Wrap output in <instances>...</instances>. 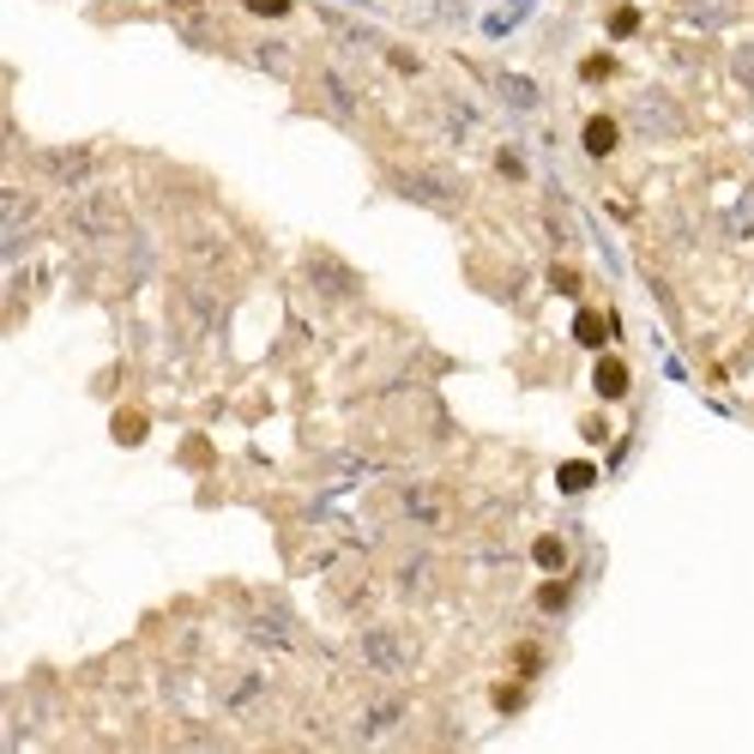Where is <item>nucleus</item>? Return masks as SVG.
Returning <instances> with one entry per match:
<instances>
[{
    "label": "nucleus",
    "mask_w": 754,
    "mask_h": 754,
    "mask_svg": "<svg viewBox=\"0 0 754 754\" xmlns=\"http://www.w3.org/2000/svg\"><path fill=\"white\" fill-rule=\"evenodd\" d=\"M387 187L399 199H411V206L435 212V218H459L465 212V182L453 170H441V163H411V170H392Z\"/></svg>",
    "instance_id": "obj_1"
},
{
    "label": "nucleus",
    "mask_w": 754,
    "mask_h": 754,
    "mask_svg": "<svg viewBox=\"0 0 754 754\" xmlns=\"http://www.w3.org/2000/svg\"><path fill=\"white\" fill-rule=\"evenodd\" d=\"M628 127L646 139V146H670V139L688 134V115H682V103L670 98L664 85H640L628 98Z\"/></svg>",
    "instance_id": "obj_2"
},
{
    "label": "nucleus",
    "mask_w": 754,
    "mask_h": 754,
    "mask_svg": "<svg viewBox=\"0 0 754 754\" xmlns=\"http://www.w3.org/2000/svg\"><path fill=\"white\" fill-rule=\"evenodd\" d=\"M356 658H363V670H368V676H380V682H399L404 670L416 664L411 640H404L399 628H380V621L356 633Z\"/></svg>",
    "instance_id": "obj_3"
},
{
    "label": "nucleus",
    "mask_w": 754,
    "mask_h": 754,
    "mask_svg": "<svg viewBox=\"0 0 754 754\" xmlns=\"http://www.w3.org/2000/svg\"><path fill=\"white\" fill-rule=\"evenodd\" d=\"M242 633L260 652H296V640H302V628H296V616L284 604H254L242 616Z\"/></svg>",
    "instance_id": "obj_4"
},
{
    "label": "nucleus",
    "mask_w": 754,
    "mask_h": 754,
    "mask_svg": "<svg viewBox=\"0 0 754 754\" xmlns=\"http://www.w3.org/2000/svg\"><path fill=\"white\" fill-rule=\"evenodd\" d=\"M0 218H7V236H0V254L19 260L31 248V236H37V199L25 194V187H7L0 194Z\"/></svg>",
    "instance_id": "obj_5"
},
{
    "label": "nucleus",
    "mask_w": 754,
    "mask_h": 754,
    "mask_svg": "<svg viewBox=\"0 0 754 754\" xmlns=\"http://www.w3.org/2000/svg\"><path fill=\"white\" fill-rule=\"evenodd\" d=\"M37 170H43V182H55V187H85L91 175H98V151L91 146H49L37 158Z\"/></svg>",
    "instance_id": "obj_6"
},
{
    "label": "nucleus",
    "mask_w": 754,
    "mask_h": 754,
    "mask_svg": "<svg viewBox=\"0 0 754 754\" xmlns=\"http://www.w3.org/2000/svg\"><path fill=\"white\" fill-rule=\"evenodd\" d=\"M399 519L416 525V532H435V525L447 519V489H435V483H404V489H399Z\"/></svg>",
    "instance_id": "obj_7"
},
{
    "label": "nucleus",
    "mask_w": 754,
    "mask_h": 754,
    "mask_svg": "<svg viewBox=\"0 0 754 754\" xmlns=\"http://www.w3.org/2000/svg\"><path fill=\"white\" fill-rule=\"evenodd\" d=\"M308 284H315L327 302H356V296H363V278L332 254H308Z\"/></svg>",
    "instance_id": "obj_8"
},
{
    "label": "nucleus",
    "mask_w": 754,
    "mask_h": 754,
    "mask_svg": "<svg viewBox=\"0 0 754 754\" xmlns=\"http://www.w3.org/2000/svg\"><path fill=\"white\" fill-rule=\"evenodd\" d=\"M489 91H495L513 115H537L544 110V91H537V79H525V73H489Z\"/></svg>",
    "instance_id": "obj_9"
},
{
    "label": "nucleus",
    "mask_w": 754,
    "mask_h": 754,
    "mask_svg": "<svg viewBox=\"0 0 754 754\" xmlns=\"http://www.w3.org/2000/svg\"><path fill=\"white\" fill-rule=\"evenodd\" d=\"M73 236H85V242H103V236L122 230V212H115V199H85V206H73Z\"/></svg>",
    "instance_id": "obj_10"
},
{
    "label": "nucleus",
    "mask_w": 754,
    "mask_h": 754,
    "mask_svg": "<svg viewBox=\"0 0 754 754\" xmlns=\"http://www.w3.org/2000/svg\"><path fill=\"white\" fill-rule=\"evenodd\" d=\"M392 580H399V592L411 597V604H423V597L435 592V556H429V549H411V556L399 561V573H392Z\"/></svg>",
    "instance_id": "obj_11"
},
{
    "label": "nucleus",
    "mask_w": 754,
    "mask_h": 754,
    "mask_svg": "<svg viewBox=\"0 0 754 754\" xmlns=\"http://www.w3.org/2000/svg\"><path fill=\"white\" fill-rule=\"evenodd\" d=\"M736 19V0H682V25L694 31H724Z\"/></svg>",
    "instance_id": "obj_12"
},
{
    "label": "nucleus",
    "mask_w": 754,
    "mask_h": 754,
    "mask_svg": "<svg viewBox=\"0 0 754 754\" xmlns=\"http://www.w3.org/2000/svg\"><path fill=\"white\" fill-rule=\"evenodd\" d=\"M580 146H585V158H597V163H604L609 151L621 146V122H616V115H592V122L580 127Z\"/></svg>",
    "instance_id": "obj_13"
},
{
    "label": "nucleus",
    "mask_w": 754,
    "mask_h": 754,
    "mask_svg": "<svg viewBox=\"0 0 754 754\" xmlns=\"http://www.w3.org/2000/svg\"><path fill=\"white\" fill-rule=\"evenodd\" d=\"M320 91H327V110L351 127L356 122V85H351V79H344L339 67H327V73H320Z\"/></svg>",
    "instance_id": "obj_14"
},
{
    "label": "nucleus",
    "mask_w": 754,
    "mask_h": 754,
    "mask_svg": "<svg viewBox=\"0 0 754 754\" xmlns=\"http://www.w3.org/2000/svg\"><path fill=\"white\" fill-rule=\"evenodd\" d=\"M254 67H260V73H272V79H290L296 73V49H290V43H278V37H266V43H254Z\"/></svg>",
    "instance_id": "obj_15"
},
{
    "label": "nucleus",
    "mask_w": 754,
    "mask_h": 754,
    "mask_svg": "<svg viewBox=\"0 0 754 754\" xmlns=\"http://www.w3.org/2000/svg\"><path fill=\"white\" fill-rule=\"evenodd\" d=\"M260 694H266V682H260V676H236L230 694H224V712H254Z\"/></svg>",
    "instance_id": "obj_16"
},
{
    "label": "nucleus",
    "mask_w": 754,
    "mask_h": 754,
    "mask_svg": "<svg viewBox=\"0 0 754 754\" xmlns=\"http://www.w3.org/2000/svg\"><path fill=\"white\" fill-rule=\"evenodd\" d=\"M399 718H404V700H375L363 712V736H380V730H392Z\"/></svg>",
    "instance_id": "obj_17"
},
{
    "label": "nucleus",
    "mask_w": 754,
    "mask_h": 754,
    "mask_svg": "<svg viewBox=\"0 0 754 754\" xmlns=\"http://www.w3.org/2000/svg\"><path fill=\"white\" fill-rule=\"evenodd\" d=\"M592 380H597V399H621V392H628V368H621L616 356H604Z\"/></svg>",
    "instance_id": "obj_18"
},
{
    "label": "nucleus",
    "mask_w": 754,
    "mask_h": 754,
    "mask_svg": "<svg viewBox=\"0 0 754 754\" xmlns=\"http://www.w3.org/2000/svg\"><path fill=\"white\" fill-rule=\"evenodd\" d=\"M556 483H561V495H585V489L597 483V465L573 459V465H561V471H556Z\"/></svg>",
    "instance_id": "obj_19"
},
{
    "label": "nucleus",
    "mask_w": 754,
    "mask_h": 754,
    "mask_svg": "<svg viewBox=\"0 0 754 754\" xmlns=\"http://www.w3.org/2000/svg\"><path fill=\"white\" fill-rule=\"evenodd\" d=\"M532 561H537L544 573H561V568H568V544H561V537H537V544H532Z\"/></svg>",
    "instance_id": "obj_20"
},
{
    "label": "nucleus",
    "mask_w": 754,
    "mask_h": 754,
    "mask_svg": "<svg viewBox=\"0 0 754 754\" xmlns=\"http://www.w3.org/2000/svg\"><path fill=\"white\" fill-rule=\"evenodd\" d=\"M573 339H580L585 351H597V344L609 339V320H604V315H585V308H580V315H573Z\"/></svg>",
    "instance_id": "obj_21"
},
{
    "label": "nucleus",
    "mask_w": 754,
    "mask_h": 754,
    "mask_svg": "<svg viewBox=\"0 0 754 754\" xmlns=\"http://www.w3.org/2000/svg\"><path fill=\"white\" fill-rule=\"evenodd\" d=\"M724 230H730V236H754V187H749V194L736 199V206H730Z\"/></svg>",
    "instance_id": "obj_22"
},
{
    "label": "nucleus",
    "mask_w": 754,
    "mask_h": 754,
    "mask_svg": "<svg viewBox=\"0 0 754 754\" xmlns=\"http://www.w3.org/2000/svg\"><path fill=\"white\" fill-rule=\"evenodd\" d=\"M730 73H736V85L754 98V43H742V49L730 55Z\"/></svg>",
    "instance_id": "obj_23"
},
{
    "label": "nucleus",
    "mask_w": 754,
    "mask_h": 754,
    "mask_svg": "<svg viewBox=\"0 0 754 754\" xmlns=\"http://www.w3.org/2000/svg\"><path fill=\"white\" fill-rule=\"evenodd\" d=\"M519 19H525V0H519V7H507V13H489V19H483V37H507Z\"/></svg>",
    "instance_id": "obj_24"
},
{
    "label": "nucleus",
    "mask_w": 754,
    "mask_h": 754,
    "mask_svg": "<svg viewBox=\"0 0 754 754\" xmlns=\"http://www.w3.org/2000/svg\"><path fill=\"white\" fill-rule=\"evenodd\" d=\"M609 73H616V61H609V55H585V61H580V79H585V85H604Z\"/></svg>",
    "instance_id": "obj_25"
},
{
    "label": "nucleus",
    "mask_w": 754,
    "mask_h": 754,
    "mask_svg": "<svg viewBox=\"0 0 754 754\" xmlns=\"http://www.w3.org/2000/svg\"><path fill=\"white\" fill-rule=\"evenodd\" d=\"M290 7L296 0H242V13H254V19H290Z\"/></svg>",
    "instance_id": "obj_26"
},
{
    "label": "nucleus",
    "mask_w": 754,
    "mask_h": 754,
    "mask_svg": "<svg viewBox=\"0 0 754 754\" xmlns=\"http://www.w3.org/2000/svg\"><path fill=\"white\" fill-rule=\"evenodd\" d=\"M633 31H640V13H633V7H616V13H609V37H633Z\"/></svg>",
    "instance_id": "obj_27"
},
{
    "label": "nucleus",
    "mask_w": 754,
    "mask_h": 754,
    "mask_svg": "<svg viewBox=\"0 0 754 754\" xmlns=\"http://www.w3.org/2000/svg\"><path fill=\"white\" fill-rule=\"evenodd\" d=\"M537 609H549V616H561V609H568V585H544V592H537Z\"/></svg>",
    "instance_id": "obj_28"
},
{
    "label": "nucleus",
    "mask_w": 754,
    "mask_h": 754,
    "mask_svg": "<svg viewBox=\"0 0 754 754\" xmlns=\"http://www.w3.org/2000/svg\"><path fill=\"white\" fill-rule=\"evenodd\" d=\"M501 175H507V182H519V175H525V163H519V151H501Z\"/></svg>",
    "instance_id": "obj_29"
},
{
    "label": "nucleus",
    "mask_w": 754,
    "mask_h": 754,
    "mask_svg": "<svg viewBox=\"0 0 754 754\" xmlns=\"http://www.w3.org/2000/svg\"><path fill=\"white\" fill-rule=\"evenodd\" d=\"M387 61L399 67V73H416V55L411 49H387Z\"/></svg>",
    "instance_id": "obj_30"
}]
</instances>
